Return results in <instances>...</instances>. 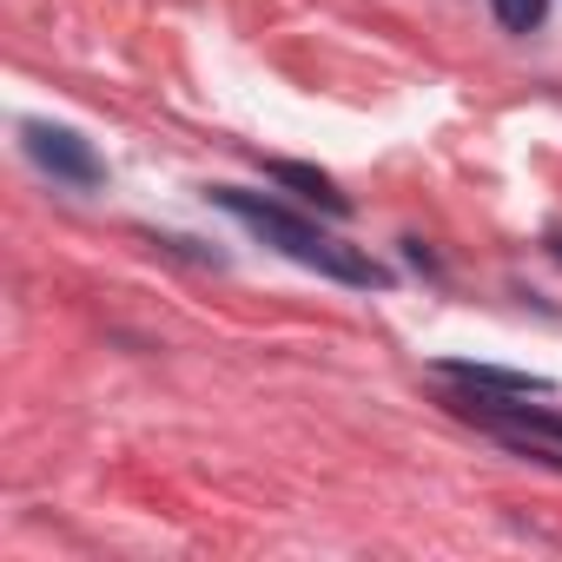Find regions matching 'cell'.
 Instances as JSON below:
<instances>
[{
	"instance_id": "cell-1",
	"label": "cell",
	"mask_w": 562,
	"mask_h": 562,
	"mask_svg": "<svg viewBox=\"0 0 562 562\" xmlns=\"http://www.w3.org/2000/svg\"><path fill=\"white\" fill-rule=\"evenodd\" d=\"M212 205H225V212H232V218H245L258 238H271V245L285 251V258H299V265H312V271H325V278H345V285H391V271H384L378 258H364V251L338 245L331 232L305 225L299 212L271 205V199H258V192H238V186H212Z\"/></svg>"
},
{
	"instance_id": "cell-2",
	"label": "cell",
	"mask_w": 562,
	"mask_h": 562,
	"mask_svg": "<svg viewBox=\"0 0 562 562\" xmlns=\"http://www.w3.org/2000/svg\"><path fill=\"white\" fill-rule=\"evenodd\" d=\"M463 417H476V424H490L496 437H509V443H549V450H562V417L555 411H529V404H503V391H476V397H450Z\"/></svg>"
},
{
	"instance_id": "cell-3",
	"label": "cell",
	"mask_w": 562,
	"mask_h": 562,
	"mask_svg": "<svg viewBox=\"0 0 562 562\" xmlns=\"http://www.w3.org/2000/svg\"><path fill=\"white\" fill-rule=\"evenodd\" d=\"M27 153H34L41 172H54V179H67V186H100V179H106L100 153H93L80 133H67V126H27Z\"/></svg>"
},
{
	"instance_id": "cell-4",
	"label": "cell",
	"mask_w": 562,
	"mask_h": 562,
	"mask_svg": "<svg viewBox=\"0 0 562 562\" xmlns=\"http://www.w3.org/2000/svg\"><path fill=\"white\" fill-rule=\"evenodd\" d=\"M443 378H457V384H470V391H503V397H536V391H549L542 378H529V371H496V364H443Z\"/></svg>"
},
{
	"instance_id": "cell-5",
	"label": "cell",
	"mask_w": 562,
	"mask_h": 562,
	"mask_svg": "<svg viewBox=\"0 0 562 562\" xmlns=\"http://www.w3.org/2000/svg\"><path fill=\"white\" fill-rule=\"evenodd\" d=\"M271 179H278V186H299V199H318V205H325V212H338V218L351 212V199H345V192H338V186H331L325 172H312V166H292V159H271Z\"/></svg>"
},
{
	"instance_id": "cell-6",
	"label": "cell",
	"mask_w": 562,
	"mask_h": 562,
	"mask_svg": "<svg viewBox=\"0 0 562 562\" xmlns=\"http://www.w3.org/2000/svg\"><path fill=\"white\" fill-rule=\"evenodd\" d=\"M496 8V21L509 27V34H536L542 21H549V0H490Z\"/></svg>"
},
{
	"instance_id": "cell-7",
	"label": "cell",
	"mask_w": 562,
	"mask_h": 562,
	"mask_svg": "<svg viewBox=\"0 0 562 562\" xmlns=\"http://www.w3.org/2000/svg\"><path fill=\"white\" fill-rule=\"evenodd\" d=\"M555 258H562V238H555Z\"/></svg>"
}]
</instances>
